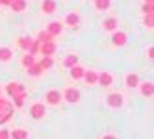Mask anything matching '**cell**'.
Here are the masks:
<instances>
[{
    "instance_id": "cell-1",
    "label": "cell",
    "mask_w": 154,
    "mask_h": 139,
    "mask_svg": "<svg viewBox=\"0 0 154 139\" xmlns=\"http://www.w3.org/2000/svg\"><path fill=\"white\" fill-rule=\"evenodd\" d=\"M13 117V104L11 100H6L0 97V124H6Z\"/></svg>"
},
{
    "instance_id": "cell-2",
    "label": "cell",
    "mask_w": 154,
    "mask_h": 139,
    "mask_svg": "<svg viewBox=\"0 0 154 139\" xmlns=\"http://www.w3.org/2000/svg\"><path fill=\"white\" fill-rule=\"evenodd\" d=\"M106 102H108V106H109V108L119 110V108H123V106H125V97H123L121 93L113 91V93H109L108 97H106Z\"/></svg>"
},
{
    "instance_id": "cell-3",
    "label": "cell",
    "mask_w": 154,
    "mask_h": 139,
    "mask_svg": "<svg viewBox=\"0 0 154 139\" xmlns=\"http://www.w3.org/2000/svg\"><path fill=\"white\" fill-rule=\"evenodd\" d=\"M6 93L9 95V97H19V95H24V97H26V87H24V85L23 83H19V82H11V83H8V87H6Z\"/></svg>"
},
{
    "instance_id": "cell-4",
    "label": "cell",
    "mask_w": 154,
    "mask_h": 139,
    "mask_svg": "<svg viewBox=\"0 0 154 139\" xmlns=\"http://www.w3.org/2000/svg\"><path fill=\"white\" fill-rule=\"evenodd\" d=\"M30 115H32V119H43V117L47 115V108H45V104L43 102H35V104H32V108H30Z\"/></svg>"
},
{
    "instance_id": "cell-5",
    "label": "cell",
    "mask_w": 154,
    "mask_h": 139,
    "mask_svg": "<svg viewBox=\"0 0 154 139\" xmlns=\"http://www.w3.org/2000/svg\"><path fill=\"white\" fill-rule=\"evenodd\" d=\"M61 98L67 100V102H71V104H76V102L80 100V91L76 89V87H67V89L61 93Z\"/></svg>"
},
{
    "instance_id": "cell-6",
    "label": "cell",
    "mask_w": 154,
    "mask_h": 139,
    "mask_svg": "<svg viewBox=\"0 0 154 139\" xmlns=\"http://www.w3.org/2000/svg\"><path fill=\"white\" fill-rule=\"evenodd\" d=\"M56 50H58V47H56V43H54V41H50V43H41L39 54L41 56H54V54H56Z\"/></svg>"
},
{
    "instance_id": "cell-7",
    "label": "cell",
    "mask_w": 154,
    "mask_h": 139,
    "mask_svg": "<svg viewBox=\"0 0 154 139\" xmlns=\"http://www.w3.org/2000/svg\"><path fill=\"white\" fill-rule=\"evenodd\" d=\"M45 100H47V104H50V106H58V104L61 102V93H60L58 89H50V91H47V95H45Z\"/></svg>"
},
{
    "instance_id": "cell-8",
    "label": "cell",
    "mask_w": 154,
    "mask_h": 139,
    "mask_svg": "<svg viewBox=\"0 0 154 139\" xmlns=\"http://www.w3.org/2000/svg\"><path fill=\"white\" fill-rule=\"evenodd\" d=\"M139 93H141V97H145V98H152V95H154V83L152 82H139Z\"/></svg>"
},
{
    "instance_id": "cell-9",
    "label": "cell",
    "mask_w": 154,
    "mask_h": 139,
    "mask_svg": "<svg viewBox=\"0 0 154 139\" xmlns=\"http://www.w3.org/2000/svg\"><path fill=\"white\" fill-rule=\"evenodd\" d=\"M126 41H128V35L125 32H117V30L113 32V35H112V45L113 47H125Z\"/></svg>"
},
{
    "instance_id": "cell-10",
    "label": "cell",
    "mask_w": 154,
    "mask_h": 139,
    "mask_svg": "<svg viewBox=\"0 0 154 139\" xmlns=\"http://www.w3.org/2000/svg\"><path fill=\"white\" fill-rule=\"evenodd\" d=\"M58 9V4L54 2V0H43L41 2V11L43 13H47V15H50V13H54Z\"/></svg>"
},
{
    "instance_id": "cell-11",
    "label": "cell",
    "mask_w": 154,
    "mask_h": 139,
    "mask_svg": "<svg viewBox=\"0 0 154 139\" xmlns=\"http://www.w3.org/2000/svg\"><path fill=\"white\" fill-rule=\"evenodd\" d=\"M47 32H48L50 35H54V37H56V35H60L61 32H63V24L60 23V20H52V23L47 26Z\"/></svg>"
},
{
    "instance_id": "cell-12",
    "label": "cell",
    "mask_w": 154,
    "mask_h": 139,
    "mask_svg": "<svg viewBox=\"0 0 154 139\" xmlns=\"http://www.w3.org/2000/svg\"><path fill=\"white\" fill-rule=\"evenodd\" d=\"M113 82V76L109 72H98V78H97V83H100L102 87H109Z\"/></svg>"
},
{
    "instance_id": "cell-13",
    "label": "cell",
    "mask_w": 154,
    "mask_h": 139,
    "mask_svg": "<svg viewBox=\"0 0 154 139\" xmlns=\"http://www.w3.org/2000/svg\"><path fill=\"white\" fill-rule=\"evenodd\" d=\"M125 83H126V87H137L139 85V76L136 72H130V74H126V78H125Z\"/></svg>"
},
{
    "instance_id": "cell-14",
    "label": "cell",
    "mask_w": 154,
    "mask_h": 139,
    "mask_svg": "<svg viewBox=\"0 0 154 139\" xmlns=\"http://www.w3.org/2000/svg\"><path fill=\"white\" fill-rule=\"evenodd\" d=\"M65 24L67 26H71V28H74V26H78L80 24V15L78 13H67V17H65Z\"/></svg>"
},
{
    "instance_id": "cell-15",
    "label": "cell",
    "mask_w": 154,
    "mask_h": 139,
    "mask_svg": "<svg viewBox=\"0 0 154 139\" xmlns=\"http://www.w3.org/2000/svg\"><path fill=\"white\" fill-rule=\"evenodd\" d=\"M26 6H28V2H26V0H13V2L9 4V8H11V11H15V13L24 11V9H26Z\"/></svg>"
},
{
    "instance_id": "cell-16",
    "label": "cell",
    "mask_w": 154,
    "mask_h": 139,
    "mask_svg": "<svg viewBox=\"0 0 154 139\" xmlns=\"http://www.w3.org/2000/svg\"><path fill=\"white\" fill-rule=\"evenodd\" d=\"M32 41H34V39H32L30 35H24V37H19V39H17V45H19L20 50L28 52V50H30V45H32Z\"/></svg>"
},
{
    "instance_id": "cell-17",
    "label": "cell",
    "mask_w": 154,
    "mask_h": 139,
    "mask_svg": "<svg viewBox=\"0 0 154 139\" xmlns=\"http://www.w3.org/2000/svg\"><path fill=\"white\" fill-rule=\"evenodd\" d=\"M11 58H13V50L11 48H9V47H0V61L8 63Z\"/></svg>"
},
{
    "instance_id": "cell-18",
    "label": "cell",
    "mask_w": 154,
    "mask_h": 139,
    "mask_svg": "<svg viewBox=\"0 0 154 139\" xmlns=\"http://www.w3.org/2000/svg\"><path fill=\"white\" fill-rule=\"evenodd\" d=\"M97 78H98V72L97 71H85L84 72V80L87 82V85H95Z\"/></svg>"
},
{
    "instance_id": "cell-19",
    "label": "cell",
    "mask_w": 154,
    "mask_h": 139,
    "mask_svg": "<svg viewBox=\"0 0 154 139\" xmlns=\"http://www.w3.org/2000/svg\"><path fill=\"white\" fill-rule=\"evenodd\" d=\"M102 28H104L106 32H115V30H117V19H115V17L106 19L104 23H102Z\"/></svg>"
},
{
    "instance_id": "cell-20",
    "label": "cell",
    "mask_w": 154,
    "mask_h": 139,
    "mask_svg": "<svg viewBox=\"0 0 154 139\" xmlns=\"http://www.w3.org/2000/svg\"><path fill=\"white\" fill-rule=\"evenodd\" d=\"M84 72H85L84 67L74 65V67H71V78H72V80H82V78H84Z\"/></svg>"
},
{
    "instance_id": "cell-21",
    "label": "cell",
    "mask_w": 154,
    "mask_h": 139,
    "mask_svg": "<svg viewBox=\"0 0 154 139\" xmlns=\"http://www.w3.org/2000/svg\"><path fill=\"white\" fill-rule=\"evenodd\" d=\"M39 65H41V69H43V71L52 69V65H54L52 56H43V58H41V61H39Z\"/></svg>"
},
{
    "instance_id": "cell-22",
    "label": "cell",
    "mask_w": 154,
    "mask_h": 139,
    "mask_svg": "<svg viewBox=\"0 0 154 139\" xmlns=\"http://www.w3.org/2000/svg\"><path fill=\"white\" fill-rule=\"evenodd\" d=\"M34 63H35V59H34V56H32V54H28V52H26V54H24L23 58H20V65H23L24 69H28V67H32V65H34Z\"/></svg>"
},
{
    "instance_id": "cell-23",
    "label": "cell",
    "mask_w": 154,
    "mask_h": 139,
    "mask_svg": "<svg viewBox=\"0 0 154 139\" xmlns=\"http://www.w3.org/2000/svg\"><path fill=\"white\" fill-rule=\"evenodd\" d=\"M26 71H28V74H30V76H34V78H37V76H41V74H43V69H41V65H39V63H34V65H32V67H28Z\"/></svg>"
},
{
    "instance_id": "cell-24",
    "label": "cell",
    "mask_w": 154,
    "mask_h": 139,
    "mask_svg": "<svg viewBox=\"0 0 154 139\" xmlns=\"http://www.w3.org/2000/svg\"><path fill=\"white\" fill-rule=\"evenodd\" d=\"M37 41L39 43H50V41H54V35H50L47 30H41L37 34Z\"/></svg>"
},
{
    "instance_id": "cell-25",
    "label": "cell",
    "mask_w": 154,
    "mask_h": 139,
    "mask_svg": "<svg viewBox=\"0 0 154 139\" xmlns=\"http://www.w3.org/2000/svg\"><path fill=\"white\" fill-rule=\"evenodd\" d=\"M109 6H112V0H95V8L98 11H106L109 9Z\"/></svg>"
},
{
    "instance_id": "cell-26",
    "label": "cell",
    "mask_w": 154,
    "mask_h": 139,
    "mask_svg": "<svg viewBox=\"0 0 154 139\" xmlns=\"http://www.w3.org/2000/svg\"><path fill=\"white\" fill-rule=\"evenodd\" d=\"M63 65L67 67V69H71V67H74V65H78V58H76L74 54H69L67 58L63 59Z\"/></svg>"
},
{
    "instance_id": "cell-27",
    "label": "cell",
    "mask_w": 154,
    "mask_h": 139,
    "mask_svg": "<svg viewBox=\"0 0 154 139\" xmlns=\"http://www.w3.org/2000/svg\"><path fill=\"white\" fill-rule=\"evenodd\" d=\"M9 139H28V132L26 130H13V132H9Z\"/></svg>"
},
{
    "instance_id": "cell-28",
    "label": "cell",
    "mask_w": 154,
    "mask_h": 139,
    "mask_svg": "<svg viewBox=\"0 0 154 139\" xmlns=\"http://www.w3.org/2000/svg\"><path fill=\"white\" fill-rule=\"evenodd\" d=\"M39 47H41V43H39L37 39H34V41H32V45H30V50H28V54H32V56L39 54Z\"/></svg>"
},
{
    "instance_id": "cell-29",
    "label": "cell",
    "mask_w": 154,
    "mask_h": 139,
    "mask_svg": "<svg viewBox=\"0 0 154 139\" xmlns=\"http://www.w3.org/2000/svg\"><path fill=\"white\" fill-rule=\"evenodd\" d=\"M24 100H26V97L24 95H19V97H13V108H23L24 106Z\"/></svg>"
},
{
    "instance_id": "cell-30",
    "label": "cell",
    "mask_w": 154,
    "mask_h": 139,
    "mask_svg": "<svg viewBox=\"0 0 154 139\" xmlns=\"http://www.w3.org/2000/svg\"><path fill=\"white\" fill-rule=\"evenodd\" d=\"M141 11H143V15H154V6L150 2H145L141 8Z\"/></svg>"
},
{
    "instance_id": "cell-31",
    "label": "cell",
    "mask_w": 154,
    "mask_h": 139,
    "mask_svg": "<svg viewBox=\"0 0 154 139\" xmlns=\"http://www.w3.org/2000/svg\"><path fill=\"white\" fill-rule=\"evenodd\" d=\"M143 24L152 30L154 28V15H145V17H143Z\"/></svg>"
},
{
    "instance_id": "cell-32",
    "label": "cell",
    "mask_w": 154,
    "mask_h": 139,
    "mask_svg": "<svg viewBox=\"0 0 154 139\" xmlns=\"http://www.w3.org/2000/svg\"><path fill=\"white\" fill-rule=\"evenodd\" d=\"M0 139H9V132L8 130H0Z\"/></svg>"
},
{
    "instance_id": "cell-33",
    "label": "cell",
    "mask_w": 154,
    "mask_h": 139,
    "mask_svg": "<svg viewBox=\"0 0 154 139\" xmlns=\"http://www.w3.org/2000/svg\"><path fill=\"white\" fill-rule=\"evenodd\" d=\"M11 2H13V0H0V4H2V6H9Z\"/></svg>"
},
{
    "instance_id": "cell-34",
    "label": "cell",
    "mask_w": 154,
    "mask_h": 139,
    "mask_svg": "<svg viewBox=\"0 0 154 139\" xmlns=\"http://www.w3.org/2000/svg\"><path fill=\"white\" fill-rule=\"evenodd\" d=\"M102 139H117V137H115V135H112V134H106Z\"/></svg>"
},
{
    "instance_id": "cell-35",
    "label": "cell",
    "mask_w": 154,
    "mask_h": 139,
    "mask_svg": "<svg viewBox=\"0 0 154 139\" xmlns=\"http://www.w3.org/2000/svg\"><path fill=\"white\" fill-rule=\"evenodd\" d=\"M152 52H154V48H152V47H149V50H147V54H149V58H152Z\"/></svg>"
},
{
    "instance_id": "cell-36",
    "label": "cell",
    "mask_w": 154,
    "mask_h": 139,
    "mask_svg": "<svg viewBox=\"0 0 154 139\" xmlns=\"http://www.w3.org/2000/svg\"><path fill=\"white\" fill-rule=\"evenodd\" d=\"M145 2H150V4H152V0H145Z\"/></svg>"
}]
</instances>
